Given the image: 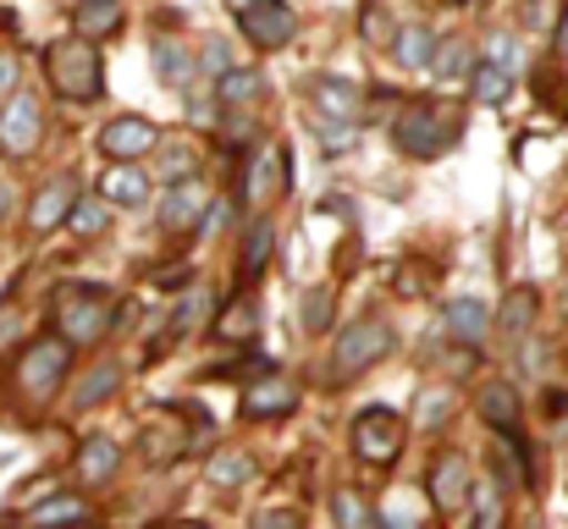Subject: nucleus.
Masks as SVG:
<instances>
[{
	"instance_id": "1",
	"label": "nucleus",
	"mask_w": 568,
	"mask_h": 529,
	"mask_svg": "<svg viewBox=\"0 0 568 529\" xmlns=\"http://www.w3.org/2000/svg\"><path fill=\"white\" fill-rule=\"evenodd\" d=\"M464 139V111L442 105V100H414L397 111L392 122V144L408 155V161H442L453 144Z\"/></svg>"
},
{
	"instance_id": "2",
	"label": "nucleus",
	"mask_w": 568,
	"mask_h": 529,
	"mask_svg": "<svg viewBox=\"0 0 568 529\" xmlns=\"http://www.w3.org/2000/svg\"><path fill=\"white\" fill-rule=\"evenodd\" d=\"M111 326H116V298H111V287H100V282H61V287H55V332H61L72 348L105 343Z\"/></svg>"
},
{
	"instance_id": "3",
	"label": "nucleus",
	"mask_w": 568,
	"mask_h": 529,
	"mask_svg": "<svg viewBox=\"0 0 568 529\" xmlns=\"http://www.w3.org/2000/svg\"><path fill=\"white\" fill-rule=\"evenodd\" d=\"M44 78H50L55 100H67V105H89L105 94V61H100L94 39H83V33L44 50Z\"/></svg>"
},
{
	"instance_id": "4",
	"label": "nucleus",
	"mask_w": 568,
	"mask_h": 529,
	"mask_svg": "<svg viewBox=\"0 0 568 529\" xmlns=\"http://www.w3.org/2000/svg\"><path fill=\"white\" fill-rule=\"evenodd\" d=\"M67 369H72V343H67L61 332L33 337L28 348L17 353V391H22L28 403H50V397L61 391Z\"/></svg>"
},
{
	"instance_id": "5",
	"label": "nucleus",
	"mask_w": 568,
	"mask_h": 529,
	"mask_svg": "<svg viewBox=\"0 0 568 529\" xmlns=\"http://www.w3.org/2000/svg\"><path fill=\"white\" fill-rule=\"evenodd\" d=\"M392 348H397V332H392L381 315H371V321H354V326L337 337V348H332V369H326V380H332V386H343V380H354V375L376 369Z\"/></svg>"
},
{
	"instance_id": "6",
	"label": "nucleus",
	"mask_w": 568,
	"mask_h": 529,
	"mask_svg": "<svg viewBox=\"0 0 568 529\" xmlns=\"http://www.w3.org/2000/svg\"><path fill=\"white\" fill-rule=\"evenodd\" d=\"M39 144H44V111L28 89H11V100L0 105V155L28 161Z\"/></svg>"
},
{
	"instance_id": "7",
	"label": "nucleus",
	"mask_w": 568,
	"mask_h": 529,
	"mask_svg": "<svg viewBox=\"0 0 568 529\" xmlns=\"http://www.w3.org/2000/svg\"><path fill=\"white\" fill-rule=\"evenodd\" d=\"M403 441H408V425H403V414H392V408H365L359 419H354V452L365 458V464H397V452H403Z\"/></svg>"
},
{
	"instance_id": "8",
	"label": "nucleus",
	"mask_w": 568,
	"mask_h": 529,
	"mask_svg": "<svg viewBox=\"0 0 568 529\" xmlns=\"http://www.w3.org/2000/svg\"><path fill=\"white\" fill-rule=\"evenodd\" d=\"M425 486H430V502H436V513H464L469 508V497H475V475H469V458L464 452H436L430 458V475H425Z\"/></svg>"
},
{
	"instance_id": "9",
	"label": "nucleus",
	"mask_w": 568,
	"mask_h": 529,
	"mask_svg": "<svg viewBox=\"0 0 568 529\" xmlns=\"http://www.w3.org/2000/svg\"><path fill=\"white\" fill-rule=\"evenodd\" d=\"M94 144H100L105 161H144L150 150H161V128L150 116H111L94 133Z\"/></svg>"
},
{
	"instance_id": "10",
	"label": "nucleus",
	"mask_w": 568,
	"mask_h": 529,
	"mask_svg": "<svg viewBox=\"0 0 568 529\" xmlns=\"http://www.w3.org/2000/svg\"><path fill=\"white\" fill-rule=\"evenodd\" d=\"M237 28H243V39L254 50H287L293 33H298V11L287 0H265L254 11H237Z\"/></svg>"
},
{
	"instance_id": "11",
	"label": "nucleus",
	"mask_w": 568,
	"mask_h": 529,
	"mask_svg": "<svg viewBox=\"0 0 568 529\" xmlns=\"http://www.w3.org/2000/svg\"><path fill=\"white\" fill-rule=\"evenodd\" d=\"M215 199H210V187L199 182V176H183V182H166V193H161V204H155V215H161V226L166 232H189L204 221V210H210Z\"/></svg>"
},
{
	"instance_id": "12",
	"label": "nucleus",
	"mask_w": 568,
	"mask_h": 529,
	"mask_svg": "<svg viewBox=\"0 0 568 529\" xmlns=\"http://www.w3.org/2000/svg\"><path fill=\"white\" fill-rule=\"evenodd\" d=\"M237 408H243V419H287L298 408V386L287 375H260V380L243 386Z\"/></svg>"
},
{
	"instance_id": "13",
	"label": "nucleus",
	"mask_w": 568,
	"mask_h": 529,
	"mask_svg": "<svg viewBox=\"0 0 568 529\" xmlns=\"http://www.w3.org/2000/svg\"><path fill=\"white\" fill-rule=\"evenodd\" d=\"M72 204H78V182H72V176H55V182H44V187L33 193L28 226H33V232H55V226H67Z\"/></svg>"
},
{
	"instance_id": "14",
	"label": "nucleus",
	"mask_w": 568,
	"mask_h": 529,
	"mask_svg": "<svg viewBox=\"0 0 568 529\" xmlns=\"http://www.w3.org/2000/svg\"><path fill=\"white\" fill-rule=\"evenodd\" d=\"M17 525L22 529H78V525H89V502H83L78 491H55V497L22 508Z\"/></svg>"
},
{
	"instance_id": "15",
	"label": "nucleus",
	"mask_w": 568,
	"mask_h": 529,
	"mask_svg": "<svg viewBox=\"0 0 568 529\" xmlns=\"http://www.w3.org/2000/svg\"><path fill=\"white\" fill-rule=\"evenodd\" d=\"M310 100H315L321 116H337V122H359L365 116V89L348 83V78H315Z\"/></svg>"
},
{
	"instance_id": "16",
	"label": "nucleus",
	"mask_w": 568,
	"mask_h": 529,
	"mask_svg": "<svg viewBox=\"0 0 568 529\" xmlns=\"http://www.w3.org/2000/svg\"><path fill=\"white\" fill-rule=\"evenodd\" d=\"M78 480L83 486H111L116 480V469H122V447L111 441V436H83L78 441Z\"/></svg>"
},
{
	"instance_id": "17",
	"label": "nucleus",
	"mask_w": 568,
	"mask_h": 529,
	"mask_svg": "<svg viewBox=\"0 0 568 529\" xmlns=\"http://www.w3.org/2000/svg\"><path fill=\"white\" fill-rule=\"evenodd\" d=\"M100 193H105L111 204H122V210H144L150 193H155V176L139 172V161H116L111 172L100 176Z\"/></svg>"
},
{
	"instance_id": "18",
	"label": "nucleus",
	"mask_w": 568,
	"mask_h": 529,
	"mask_svg": "<svg viewBox=\"0 0 568 529\" xmlns=\"http://www.w3.org/2000/svg\"><path fill=\"white\" fill-rule=\"evenodd\" d=\"M122 22H128V6L122 0H78L72 6V33H83V39H111V33H122Z\"/></svg>"
},
{
	"instance_id": "19",
	"label": "nucleus",
	"mask_w": 568,
	"mask_h": 529,
	"mask_svg": "<svg viewBox=\"0 0 568 529\" xmlns=\"http://www.w3.org/2000/svg\"><path fill=\"white\" fill-rule=\"evenodd\" d=\"M116 386H122V364H116V358H100V364H89V369L72 380L67 403H72V408H94V403L116 397Z\"/></svg>"
},
{
	"instance_id": "20",
	"label": "nucleus",
	"mask_w": 568,
	"mask_h": 529,
	"mask_svg": "<svg viewBox=\"0 0 568 529\" xmlns=\"http://www.w3.org/2000/svg\"><path fill=\"white\" fill-rule=\"evenodd\" d=\"M491 475H497V486H530V452H525V436L519 430H497V441H491Z\"/></svg>"
},
{
	"instance_id": "21",
	"label": "nucleus",
	"mask_w": 568,
	"mask_h": 529,
	"mask_svg": "<svg viewBox=\"0 0 568 529\" xmlns=\"http://www.w3.org/2000/svg\"><path fill=\"white\" fill-rule=\"evenodd\" d=\"M436 44H442V39H436L425 22H403V28L392 33V55H397L408 72H425V67L436 61Z\"/></svg>"
},
{
	"instance_id": "22",
	"label": "nucleus",
	"mask_w": 568,
	"mask_h": 529,
	"mask_svg": "<svg viewBox=\"0 0 568 529\" xmlns=\"http://www.w3.org/2000/svg\"><path fill=\"white\" fill-rule=\"evenodd\" d=\"M442 321H447V337H458V343H469V348L486 343V332H491V309H486L480 298H453Z\"/></svg>"
},
{
	"instance_id": "23",
	"label": "nucleus",
	"mask_w": 568,
	"mask_h": 529,
	"mask_svg": "<svg viewBox=\"0 0 568 529\" xmlns=\"http://www.w3.org/2000/svg\"><path fill=\"white\" fill-rule=\"evenodd\" d=\"M215 94H221V111H248V105H260L265 78H260L254 67H232V72L215 78Z\"/></svg>"
},
{
	"instance_id": "24",
	"label": "nucleus",
	"mask_w": 568,
	"mask_h": 529,
	"mask_svg": "<svg viewBox=\"0 0 568 529\" xmlns=\"http://www.w3.org/2000/svg\"><path fill=\"white\" fill-rule=\"evenodd\" d=\"M475 414H480L491 430H519V391H514V386H503V380H491V386H480Z\"/></svg>"
},
{
	"instance_id": "25",
	"label": "nucleus",
	"mask_w": 568,
	"mask_h": 529,
	"mask_svg": "<svg viewBox=\"0 0 568 529\" xmlns=\"http://www.w3.org/2000/svg\"><path fill=\"white\" fill-rule=\"evenodd\" d=\"M155 72H161V83H166V89L189 94L199 61L189 55V44H178V39H155Z\"/></svg>"
},
{
	"instance_id": "26",
	"label": "nucleus",
	"mask_w": 568,
	"mask_h": 529,
	"mask_svg": "<svg viewBox=\"0 0 568 529\" xmlns=\"http://www.w3.org/2000/svg\"><path fill=\"white\" fill-rule=\"evenodd\" d=\"M536 315H541V293L536 287H508V298L497 304V326L508 337H525L536 326Z\"/></svg>"
},
{
	"instance_id": "27",
	"label": "nucleus",
	"mask_w": 568,
	"mask_h": 529,
	"mask_svg": "<svg viewBox=\"0 0 568 529\" xmlns=\"http://www.w3.org/2000/svg\"><path fill=\"white\" fill-rule=\"evenodd\" d=\"M204 480H210L215 491H237V486H248V480H254V458H248V452H237V447H221V452L210 458Z\"/></svg>"
},
{
	"instance_id": "28",
	"label": "nucleus",
	"mask_w": 568,
	"mask_h": 529,
	"mask_svg": "<svg viewBox=\"0 0 568 529\" xmlns=\"http://www.w3.org/2000/svg\"><path fill=\"white\" fill-rule=\"evenodd\" d=\"M469 94H475V105H503V100L514 94V67H503V61H480L475 78H469Z\"/></svg>"
},
{
	"instance_id": "29",
	"label": "nucleus",
	"mask_w": 568,
	"mask_h": 529,
	"mask_svg": "<svg viewBox=\"0 0 568 529\" xmlns=\"http://www.w3.org/2000/svg\"><path fill=\"white\" fill-rule=\"evenodd\" d=\"M332 321H337V293H332V287H310V293L298 298V326H304V337H326Z\"/></svg>"
},
{
	"instance_id": "30",
	"label": "nucleus",
	"mask_w": 568,
	"mask_h": 529,
	"mask_svg": "<svg viewBox=\"0 0 568 529\" xmlns=\"http://www.w3.org/2000/svg\"><path fill=\"white\" fill-rule=\"evenodd\" d=\"M475 67H480V61L469 55V44H464V39H442V44H436V61H430V72H436V78H447V83H469V78H475Z\"/></svg>"
},
{
	"instance_id": "31",
	"label": "nucleus",
	"mask_w": 568,
	"mask_h": 529,
	"mask_svg": "<svg viewBox=\"0 0 568 529\" xmlns=\"http://www.w3.org/2000/svg\"><path fill=\"white\" fill-rule=\"evenodd\" d=\"M215 337H226V343H254V337H260V309H254L248 298L226 304V309L215 315Z\"/></svg>"
},
{
	"instance_id": "32",
	"label": "nucleus",
	"mask_w": 568,
	"mask_h": 529,
	"mask_svg": "<svg viewBox=\"0 0 568 529\" xmlns=\"http://www.w3.org/2000/svg\"><path fill=\"white\" fill-rule=\"evenodd\" d=\"M271 248H276V221H271V215H260V221H254V232H248V243H243V276H248V282L265 271Z\"/></svg>"
},
{
	"instance_id": "33",
	"label": "nucleus",
	"mask_w": 568,
	"mask_h": 529,
	"mask_svg": "<svg viewBox=\"0 0 568 529\" xmlns=\"http://www.w3.org/2000/svg\"><path fill=\"white\" fill-rule=\"evenodd\" d=\"M469 529H503V497H497V480H475V497H469Z\"/></svg>"
},
{
	"instance_id": "34",
	"label": "nucleus",
	"mask_w": 568,
	"mask_h": 529,
	"mask_svg": "<svg viewBox=\"0 0 568 529\" xmlns=\"http://www.w3.org/2000/svg\"><path fill=\"white\" fill-rule=\"evenodd\" d=\"M105 204H111L105 193H100V199H78L72 215H67V226H72L78 237H100V232L111 226V210H105Z\"/></svg>"
},
{
	"instance_id": "35",
	"label": "nucleus",
	"mask_w": 568,
	"mask_h": 529,
	"mask_svg": "<svg viewBox=\"0 0 568 529\" xmlns=\"http://www.w3.org/2000/svg\"><path fill=\"white\" fill-rule=\"evenodd\" d=\"M161 182H183V176H199V155H193V144L183 139H172L166 150H161V166H155Z\"/></svg>"
},
{
	"instance_id": "36",
	"label": "nucleus",
	"mask_w": 568,
	"mask_h": 529,
	"mask_svg": "<svg viewBox=\"0 0 568 529\" xmlns=\"http://www.w3.org/2000/svg\"><path fill=\"white\" fill-rule=\"evenodd\" d=\"M332 519H337V529H371V525H381L376 513L365 508V497H359V491H337V497H332Z\"/></svg>"
},
{
	"instance_id": "37",
	"label": "nucleus",
	"mask_w": 568,
	"mask_h": 529,
	"mask_svg": "<svg viewBox=\"0 0 568 529\" xmlns=\"http://www.w3.org/2000/svg\"><path fill=\"white\" fill-rule=\"evenodd\" d=\"M315 139H321V150H326V155H348V150L359 144L354 122H337V116H321V133H315Z\"/></svg>"
},
{
	"instance_id": "38",
	"label": "nucleus",
	"mask_w": 568,
	"mask_h": 529,
	"mask_svg": "<svg viewBox=\"0 0 568 529\" xmlns=\"http://www.w3.org/2000/svg\"><path fill=\"white\" fill-rule=\"evenodd\" d=\"M276 172H282V155H276V150H260V161L248 166V199H265Z\"/></svg>"
},
{
	"instance_id": "39",
	"label": "nucleus",
	"mask_w": 568,
	"mask_h": 529,
	"mask_svg": "<svg viewBox=\"0 0 568 529\" xmlns=\"http://www.w3.org/2000/svg\"><path fill=\"white\" fill-rule=\"evenodd\" d=\"M204 304H210V293H189V298L172 309V343L189 337V332H199V309H204Z\"/></svg>"
},
{
	"instance_id": "40",
	"label": "nucleus",
	"mask_w": 568,
	"mask_h": 529,
	"mask_svg": "<svg viewBox=\"0 0 568 529\" xmlns=\"http://www.w3.org/2000/svg\"><path fill=\"white\" fill-rule=\"evenodd\" d=\"M381 529H419V508L408 497H386L381 502Z\"/></svg>"
},
{
	"instance_id": "41",
	"label": "nucleus",
	"mask_w": 568,
	"mask_h": 529,
	"mask_svg": "<svg viewBox=\"0 0 568 529\" xmlns=\"http://www.w3.org/2000/svg\"><path fill=\"white\" fill-rule=\"evenodd\" d=\"M447 414H453V391H442V386H430V391L419 397V425H425V430H436V425H442Z\"/></svg>"
},
{
	"instance_id": "42",
	"label": "nucleus",
	"mask_w": 568,
	"mask_h": 529,
	"mask_svg": "<svg viewBox=\"0 0 568 529\" xmlns=\"http://www.w3.org/2000/svg\"><path fill=\"white\" fill-rule=\"evenodd\" d=\"M199 67H204L210 78L232 72V44H226V39H204V55H199Z\"/></svg>"
},
{
	"instance_id": "43",
	"label": "nucleus",
	"mask_w": 568,
	"mask_h": 529,
	"mask_svg": "<svg viewBox=\"0 0 568 529\" xmlns=\"http://www.w3.org/2000/svg\"><path fill=\"white\" fill-rule=\"evenodd\" d=\"M254 529H298V508H260Z\"/></svg>"
},
{
	"instance_id": "44",
	"label": "nucleus",
	"mask_w": 568,
	"mask_h": 529,
	"mask_svg": "<svg viewBox=\"0 0 568 529\" xmlns=\"http://www.w3.org/2000/svg\"><path fill=\"white\" fill-rule=\"evenodd\" d=\"M552 17H558L552 0H530V6H525V22H530V28H552Z\"/></svg>"
},
{
	"instance_id": "45",
	"label": "nucleus",
	"mask_w": 568,
	"mask_h": 529,
	"mask_svg": "<svg viewBox=\"0 0 568 529\" xmlns=\"http://www.w3.org/2000/svg\"><path fill=\"white\" fill-rule=\"evenodd\" d=\"M17 78H22V61H17L11 50H0V94H11V89H17Z\"/></svg>"
},
{
	"instance_id": "46",
	"label": "nucleus",
	"mask_w": 568,
	"mask_h": 529,
	"mask_svg": "<svg viewBox=\"0 0 568 529\" xmlns=\"http://www.w3.org/2000/svg\"><path fill=\"white\" fill-rule=\"evenodd\" d=\"M486 61H503V67H514V39H508V33H503V39H491Z\"/></svg>"
},
{
	"instance_id": "47",
	"label": "nucleus",
	"mask_w": 568,
	"mask_h": 529,
	"mask_svg": "<svg viewBox=\"0 0 568 529\" xmlns=\"http://www.w3.org/2000/svg\"><path fill=\"white\" fill-rule=\"evenodd\" d=\"M359 22H365V33H376V39H386V17H381L376 6H371V11L359 17Z\"/></svg>"
},
{
	"instance_id": "48",
	"label": "nucleus",
	"mask_w": 568,
	"mask_h": 529,
	"mask_svg": "<svg viewBox=\"0 0 568 529\" xmlns=\"http://www.w3.org/2000/svg\"><path fill=\"white\" fill-rule=\"evenodd\" d=\"M11 332H17V315H11V309H0V343H6Z\"/></svg>"
},
{
	"instance_id": "49",
	"label": "nucleus",
	"mask_w": 568,
	"mask_h": 529,
	"mask_svg": "<svg viewBox=\"0 0 568 529\" xmlns=\"http://www.w3.org/2000/svg\"><path fill=\"white\" fill-rule=\"evenodd\" d=\"M558 55H564V67H568V17L558 22Z\"/></svg>"
},
{
	"instance_id": "50",
	"label": "nucleus",
	"mask_w": 568,
	"mask_h": 529,
	"mask_svg": "<svg viewBox=\"0 0 568 529\" xmlns=\"http://www.w3.org/2000/svg\"><path fill=\"white\" fill-rule=\"evenodd\" d=\"M226 11H254V6H265V0H221Z\"/></svg>"
},
{
	"instance_id": "51",
	"label": "nucleus",
	"mask_w": 568,
	"mask_h": 529,
	"mask_svg": "<svg viewBox=\"0 0 568 529\" xmlns=\"http://www.w3.org/2000/svg\"><path fill=\"white\" fill-rule=\"evenodd\" d=\"M6 210H11V187L0 182V221H6Z\"/></svg>"
},
{
	"instance_id": "52",
	"label": "nucleus",
	"mask_w": 568,
	"mask_h": 529,
	"mask_svg": "<svg viewBox=\"0 0 568 529\" xmlns=\"http://www.w3.org/2000/svg\"><path fill=\"white\" fill-rule=\"evenodd\" d=\"M172 529H204V525H193V519H183V525H172Z\"/></svg>"
},
{
	"instance_id": "53",
	"label": "nucleus",
	"mask_w": 568,
	"mask_h": 529,
	"mask_svg": "<svg viewBox=\"0 0 568 529\" xmlns=\"http://www.w3.org/2000/svg\"><path fill=\"white\" fill-rule=\"evenodd\" d=\"M447 6H469V0H447Z\"/></svg>"
},
{
	"instance_id": "54",
	"label": "nucleus",
	"mask_w": 568,
	"mask_h": 529,
	"mask_svg": "<svg viewBox=\"0 0 568 529\" xmlns=\"http://www.w3.org/2000/svg\"><path fill=\"white\" fill-rule=\"evenodd\" d=\"M564 237H568V221H564Z\"/></svg>"
}]
</instances>
